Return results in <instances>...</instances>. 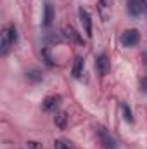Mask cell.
Segmentation results:
<instances>
[{"label": "cell", "instance_id": "obj_9", "mask_svg": "<svg viewBox=\"0 0 147 149\" xmlns=\"http://www.w3.org/2000/svg\"><path fill=\"white\" fill-rule=\"evenodd\" d=\"M54 21V7L52 3H45V9H43V26H50Z\"/></svg>", "mask_w": 147, "mask_h": 149}, {"label": "cell", "instance_id": "obj_13", "mask_svg": "<svg viewBox=\"0 0 147 149\" xmlns=\"http://www.w3.org/2000/svg\"><path fill=\"white\" fill-rule=\"evenodd\" d=\"M26 80L37 83V81H42L43 80V74H42L40 70H30V71H26Z\"/></svg>", "mask_w": 147, "mask_h": 149}, {"label": "cell", "instance_id": "obj_10", "mask_svg": "<svg viewBox=\"0 0 147 149\" xmlns=\"http://www.w3.org/2000/svg\"><path fill=\"white\" fill-rule=\"evenodd\" d=\"M126 2H128V10H130L132 16H139V14L142 12V3H140V0H126Z\"/></svg>", "mask_w": 147, "mask_h": 149}, {"label": "cell", "instance_id": "obj_17", "mask_svg": "<svg viewBox=\"0 0 147 149\" xmlns=\"http://www.w3.org/2000/svg\"><path fill=\"white\" fill-rule=\"evenodd\" d=\"M144 59H146V63H147V52H146V56H144Z\"/></svg>", "mask_w": 147, "mask_h": 149}, {"label": "cell", "instance_id": "obj_7", "mask_svg": "<svg viewBox=\"0 0 147 149\" xmlns=\"http://www.w3.org/2000/svg\"><path fill=\"white\" fill-rule=\"evenodd\" d=\"M97 9H99V14H101V19L106 23V21H109L111 17V5L107 3V0H101L99 2V5H97Z\"/></svg>", "mask_w": 147, "mask_h": 149}, {"label": "cell", "instance_id": "obj_5", "mask_svg": "<svg viewBox=\"0 0 147 149\" xmlns=\"http://www.w3.org/2000/svg\"><path fill=\"white\" fill-rule=\"evenodd\" d=\"M95 68H97V73L101 74V76H104V74L109 73L111 63H109V59H107V56H106V54L97 56V59H95Z\"/></svg>", "mask_w": 147, "mask_h": 149}, {"label": "cell", "instance_id": "obj_16", "mask_svg": "<svg viewBox=\"0 0 147 149\" xmlns=\"http://www.w3.org/2000/svg\"><path fill=\"white\" fill-rule=\"evenodd\" d=\"M28 149H43V148H42V144H40V142L31 141V142H28Z\"/></svg>", "mask_w": 147, "mask_h": 149}, {"label": "cell", "instance_id": "obj_11", "mask_svg": "<svg viewBox=\"0 0 147 149\" xmlns=\"http://www.w3.org/2000/svg\"><path fill=\"white\" fill-rule=\"evenodd\" d=\"M54 123L62 130V128H66V123H68V114L64 111H59L55 113V116H54Z\"/></svg>", "mask_w": 147, "mask_h": 149}, {"label": "cell", "instance_id": "obj_6", "mask_svg": "<svg viewBox=\"0 0 147 149\" xmlns=\"http://www.w3.org/2000/svg\"><path fill=\"white\" fill-rule=\"evenodd\" d=\"M59 102H61V95H49V97L43 99L42 108H43V111H47V113L55 111L57 106H59Z\"/></svg>", "mask_w": 147, "mask_h": 149}, {"label": "cell", "instance_id": "obj_18", "mask_svg": "<svg viewBox=\"0 0 147 149\" xmlns=\"http://www.w3.org/2000/svg\"><path fill=\"white\" fill-rule=\"evenodd\" d=\"M140 2H146V0H140Z\"/></svg>", "mask_w": 147, "mask_h": 149}, {"label": "cell", "instance_id": "obj_15", "mask_svg": "<svg viewBox=\"0 0 147 149\" xmlns=\"http://www.w3.org/2000/svg\"><path fill=\"white\" fill-rule=\"evenodd\" d=\"M121 113H123V118L128 121V123H133V114L130 111V106L126 102H121Z\"/></svg>", "mask_w": 147, "mask_h": 149}, {"label": "cell", "instance_id": "obj_12", "mask_svg": "<svg viewBox=\"0 0 147 149\" xmlns=\"http://www.w3.org/2000/svg\"><path fill=\"white\" fill-rule=\"evenodd\" d=\"M62 37L68 38V40H73V42H81L80 35L74 31L71 26H64V28H62Z\"/></svg>", "mask_w": 147, "mask_h": 149}, {"label": "cell", "instance_id": "obj_1", "mask_svg": "<svg viewBox=\"0 0 147 149\" xmlns=\"http://www.w3.org/2000/svg\"><path fill=\"white\" fill-rule=\"evenodd\" d=\"M17 42V30L14 24H9L2 30V37H0V54L7 56L9 50L16 45Z\"/></svg>", "mask_w": 147, "mask_h": 149}, {"label": "cell", "instance_id": "obj_4", "mask_svg": "<svg viewBox=\"0 0 147 149\" xmlns=\"http://www.w3.org/2000/svg\"><path fill=\"white\" fill-rule=\"evenodd\" d=\"M78 16H80V23H81V26H83L85 35L90 38V37H92V17H90L88 10H87V9H83V7H80Z\"/></svg>", "mask_w": 147, "mask_h": 149}, {"label": "cell", "instance_id": "obj_8", "mask_svg": "<svg viewBox=\"0 0 147 149\" xmlns=\"http://www.w3.org/2000/svg\"><path fill=\"white\" fill-rule=\"evenodd\" d=\"M83 70H85V59H83L81 56H78V57L74 59V64H73V76L76 78V80L81 78Z\"/></svg>", "mask_w": 147, "mask_h": 149}, {"label": "cell", "instance_id": "obj_3", "mask_svg": "<svg viewBox=\"0 0 147 149\" xmlns=\"http://www.w3.org/2000/svg\"><path fill=\"white\" fill-rule=\"evenodd\" d=\"M139 42H140V33H139V30H126V31L121 35V43H123L125 47H135Z\"/></svg>", "mask_w": 147, "mask_h": 149}, {"label": "cell", "instance_id": "obj_14", "mask_svg": "<svg viewBox=\"0 0 147 149\" xmlns=\"http://www.w3.org/2000/svg\"><path fill=\"white\" fill-rule=\"evenodd\" d=\"M54 148H55V149H76L73 142L64 141V139H57V141L54 142Z\"/></svg>", "mask_w": 147, "mask_h": 149}, {"label": "cell", "instance_id": "obj_2", "mask_svg": "<svg viewBox=\"0 0 147 149\" xmlns=\"http://www.w3.org/2000/svg\"><path fill=\"white\" fill-rule=\"evenodd\" d=\"M95 134H97V137H99L101 144L104 146V149H118V144H116V141L111 137V134L107 132V128H106V127L99 125V127L95 128Z\"/></svg>", "mask_w": 147, "mask_h": 149}]
</instances>
